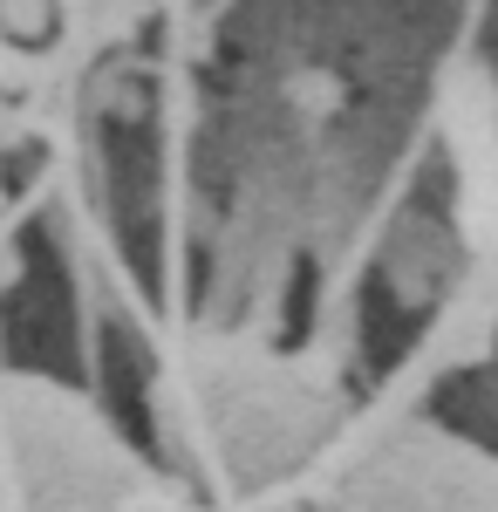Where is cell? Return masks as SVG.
<instances>
[{"label":"cell","instance_id":"obj_1","mask_svg":"<svg viewBox=\"0 0 498 512\" xmlns=\"http://www.w3.org/2000/svg\"><path fill=\"white\" fill-rule=\"evenodd\" d=\"M41 14H48V0H0V21H7L14 35H35Z\"/></svg>","mask_w":498,"mask_h":512}]
</instances>
